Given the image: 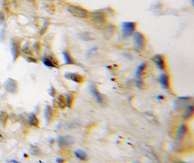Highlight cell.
I'll return each instance as SVG.
<instances>
[{
    "mask_svg": "<svg viewBox=\"0 0 194 163\" xmlns=\"http://www.w3.org/2000/svg\"><path fill=\"white\" fill-rule=\"evenodd\" d=\"M90 21L96 26H103L107 21V16L103 12H93L88 15Z\"/></svg>",
    "mask_w": 194,
    "mask_h": 163,
    "instance_id": "cell-1",
    "label": "cell"
},
{
    "mask_svg": "<svg viewBox=\"0 0 194 163\" xmlns=\"http://www.w3.org/2000/svg\"><path fill=\"white\" fill-rule=\"evenodd\" d=\"M66 9L68 12L77 18H87L88 17V15H89V12L84 8L81 7L71 4V5H68Z\"/></svg>",
    "mask_w": 194,
    "mask_h": 163,
    "instance_id": "cell-2",
    "label": "cell"
},
{
    "mask_svg": "<svg viewBox=\"0 0 194 163\" xmlns=\"http://www.w3.org/2000/svg\"><path fill=\"white\" fill-rule=\"evenodd\" d=\"M137 24L134 22H125L122 24L121 35L124 38H128L135 32Z\"/></svg>",
    "mask_w": 194,
    "mask_h": 163,
    "instance_id": "cell-3",
    "label": "cell"
},
{
    "mask_svg": "<svg viewBox=\"0 0 194 163\" xmlns=\"http://www.w3.org/2000/svg\"><path fill=\"white\" fill-rule=\"evenodd\" d=\"M133 35L135 47L138 49H143L146 43L144 35L140 32H135Z\"/></svg>",
    "mask_w": 194,
    "mask_h": 163,
    "instance_id": "cell-4",
    "label": "cell"
},
{
    "mask_svg": "<svg viewBox=\"0 0 194 163\" xmlns=\"http://www.w3.org/2000/svg\"><path fill=\"white\" fill-rule=\"evenodd\" d=\"M4 88L7 92L11 94H15L18 91V84L15 80L8 79L4 84Z\"/></svg>",
    "mask_w": 194,
    "mask_h": 163,
    "instance_id": "cell-5",
    "label": "cell"
},
{
    "mask_svg": "<svg viewBox=\"0 0 194 163\" xmlns=\"http://www.w3.org/2000/svg\"><path fill=\"white\" fill-rule=\"evenodd\" d=\"M152 60L155 63L156 67L161 70H164L166 68V62H165L164 57L160 54H156L152 57Z\"/></svg>",
    "mask_w": 194,
    "mask_h": 163,
    "instance_id": "cell-6",
    "label": "cell"
},
{
    "mask_svg": "<svg viewBox=\"0 0 194 163\" xmlns=\"http://www.w3.org/2000/svg\"><path fill=\"white\" fill-rule=\"evenodd\" d=\"M65 77H66L67 79L70 80V81H72L73 82H76V83H82L84 81L83 76H81L80 74H78V73H66V74L65 75Z\"/></svg>",
    "mask_w": 194,
    "mask_h": 163,
    "instance_id": "cell-7",
    "label": "cell"
},
{
    "mask_svg": "<svg viewBox=\"0 0 194 163\" xmlns=\"http://www.w3.org/2000/svg\"><path fill=\"white\" fill-rule=\"evenodd\" d=\"M21 53L20 50V43L18 41H13V44H12V54H13V59L16 60L18 57Z\"/></svg>",
    "mask_w": 194,
    "mask_h": 163,
    "instance_id": "cell-8",
    "label": "cell"
},
{
    "mask_svg": "<svg viewBox=\"0 0 194 163\" xmlns=\"http://www.w3.org/2000/svg\"><path fill=\"white\" fill-rule=\"evenodd\" d=\"M158 81L164 89H169V87H170V79H169L168 75L165 74V73L160 75L159 77H158Z\"/></svg>",
    "mask_w": 194,
    "mask_h": 163,
    "instance_id": "cell-9",
    "label": "cell"
},
{
    "mask_svg": "<svg viewBox=\"0 0 194 163\" xmlns=\"http://www.w3.org/2000/svg\"><path fill=\"white\" fill-rule=\"evenodd\" d=\"M187 131H188V127H187L186 125L182 124L181 126L179 127V128L178 130V132H177V135H176V139L179 141H181L184 138V136H185V134H186Z\"/></svg>",
    "mask_w": 194,
    "mask_h": 163,
    "instance_id": "cell-10",
    "label": "cell"
},
{
    "mask_svg": "<svg viewBox=\"0 0 194 163\" xmlns=\"http://www.w3.org/2000/svg\"><path fill=\"white\" fill-rule=\"evenodd\" d=\"M43 63L44 65L47 66L49 68H58V62L56 61V59H53L51 57H45L43 60Z\"/></svg>",
    "mask_w": 194,
    "mask_h": 163,
    "instance_id": "cell-11",
    "label": "cell"
},
{
    "mask_svg": "<svg viewBox=\"0 0 194 163\" xmlns=\"http://www.w3.org/2000/svg\"><path fill=\"white\" fill-rule=\"evenodd\" d=\"M193 115V104H189V105L185 109L183 114V118L184 120L189 119Z\"/></svg>",
    "mask_w": 194,
    "mask_h": 163,
    "instance_id": "cell-12",
    "label": "cell"
},
{
    "mask_svg": "<svg viewBox=\"0 0 194 163\" xmlns=\"http://www.w3.org/2000/svg\"><path fill=\"white\" fill-rule=\"evenodd\" d=\"M91 92L92 94H93V96H94V97L95 98V99H96L97 101H98V103H100V104H102L103 101V96H102L101 94L98 91V89H97V88L95 87V86H91Z\"/></svg>",
    "mask_w": 194,
    "mask_h": 163,
    "instance_id": "cell-13",
    "label": "cell"
},
{
    "mask_svg": "<svg viewBox=\"0 0 194 163\" xmlns=\"http://www.w3.org/2000/svg\"><path fill=\"white\" fill-rule=\"evenodd\" d=\"M63 57L65 59V64L66 65H74L76 64V62L73 59V58L71 56V54H69V52L67 51H65L63 52Z\"/></svg>",
    "mask_w": 194,
    "mask_h": 163,
    "instance_id": "cell-14",
    "label": "cell"
},
{
    "mask_svg": "<svg viewBox=\"0 0 194 163\" xmlns=\"http://www.w3.org/2000/svg\"><path fill=\"white\" fill-rule=\"evenodd\" d=\"M28 123L30 126H34V127H38L39 126V120L36 117V115L31 114L28 117Z\"/></svg>",
    "mask_w": 194,
    "mask_h": 163,
    "instance_id": "cell-15",
    "label": "cell"
},
{
    "mask_svg": "<svg viewBox=\"0 0 194 163\" xmlns=\"http://www.w3.org/2000/svg\"><path fill=\"white\" fill-rule=\"evenodd\" d=\"M53 109H52V107H50V106L47 105L44 110V117H45V119H46V120L47 121V122H50V121L51 120L52 117H53Z\"/></svg>",
    "mask_w": 194,
    "mask_h": 163,
    "instance_id": "cell-16",
    "label": "cell"
},
{
    "mask_svg": "<svg viewBox=\"0 0 194 163\" xmlns=\"http://www.w3.org/2000/svg\"><path fill=\"white\" fill-rule=\"evenodd\" d=\"M57 104H58V107L62 108V109L67 107L66 96L63 95H60L58 96V99H57Z\"/></svg>",
    "mask_w": 194,
    "mask_h": 163,
    "instance_id": "cell-17",
    "label": "cell"
},
{
    "mask_svg": "<svg viewBox=\"0 0 194 163\" xmlns=\"http://www.w3.org/2000/svg\"><path fill=\"white\" fill-rule=\"evenodd\" d=\"M146 67H147L146 62L142 63V64L139 66V67L138 68V70H136V73H135V76H136L137 78L140 79V78L141 77L142 75H143V72H144L145 68Z\"/></svg>",
    "mask_w": 194,
    "mask_h": 163,
    "instance_id": "cell-18",
    "label": "cell"
},
{
    "mask_svg": "<svg viewBox=\"0 0 194 163\" xmlns=\"http://www.w3.org/2000/svg\"><path fill=\"white\" fill-rule=\"evenodd\" d=\"M9 115L8 114L4 111H0V124L2 126H5L7 121Z\"/></svg>",
    "mask_w": 194,
    "mask_h": 163,
    "instance_id": "cell-19",
    "label": "cell"
},
{
    "mask_svg": "<svg viewBox=\"0 0 194 163\" xmlns=\"http://www.w3.org/2000/svg\"><path fill=\"white\" fill-rule=\"evenodd\" d=\"M74 154L76 157L78 158L79 159H81V160L86 161L87 159V154L81 150H76V152H74Z\"/></svg>",
    "mask_w": 194,
    "mask_h": 163,
    "instance_id": "cell-20",
    "label": "cell"
},
{
    "mask_svg": "<svg viewBox=\"0 0 194 163\" xmlns=\"http://www.w3.org/2000/svg\"><path fill=\"white\" fill-rule=\"evenodd\" d=\"M66 99L67 102V107H70L71 105H72L73 96H72V94H67L66 96Z\"/></svg>",
    "mask_w": 194,
    "mask_h": 163,
    "instance_id": "cell-21",
    "label": "cell"
},
{
    "mask_svg": "<svg viewBox=\"0 0 194 163\" xmlns=\"http://www.w3.org/2000/svg\"><path fill=\"white\" fill-rule=\"evenodd\" d=\"M31 153L33 155H38L40 154V149L36 146H31Z\"/></svg>",
    "mask_w": 194,
    "mask_h": 163,
    "instance_id": "cell-22",
    "label": "cell"
},
{
    "mask_svg": "<svg viewBox=\"0 0 194 163\" xmlns=\"http://www.w3.org/2000/svg\"><path fill=\"white\" fill-rule=\"evenodd\" d=\"M56 94V90L55 89V88L53 86H51L50 88V95L52 96H55V95Z\"/></svg>",
    "mask_w": 194,
    "mask_h": 163,
    "instance_id": "cell-23",
    "label": "cell"
},
{
    "mask_svg": "<svg viewBox=\"0 0 194 163\" xmlns=\"http://www.w3.org/2000/svg\"><path fill=\"white\" fill-rule=\"evenodd\" d=\"M4 15L2 12H0V25L2 24L4 21Z\"/></svg>",
    "mask_w": 194,
    "mask_h": 163,
    "instance_id": "cell-24",
    "label": "cell"
},
{
    "mask_svg": "<svg viewBox=\"0 0 194 163\" xmlns=\"http://www.w3.org/2000/svg\"><path fill=\"white\" fill-rule=\"evenodd\" d=\"M47 27H48V23H44V26H43L42 28H41V34H44V32L46 31V29L47 28Z\"/></svg>",
    "mask_w": 194,
    "mask_h": 163,
    "instance_id": "cell-25",
    "label": "cell"
},
{
    "mask_svg": "<svg viewBox=\"0 0 194 163\" xmlns=\"http://www.w3.org/2000/svg\"><path fill=\"white\" fill-rule=\"evenodd\" d=\"M27 60L30 62H36V60L33 57H27Z\"/></svg>",
    "mask_w": 194,
    "mask_h": 163,
    "instance_id": "cell-26",
    "label": "cell"
},
{
    "mask_svg": "<svg viewBox=\"0 0 194 163\" xmlns=\"http://www.w3.org/2000/svg\"><path fill=\"white\" fill-rule=\"evenodd\" d=\"M57 162H65V160L63 159H61V158H58V159H56Z\"/></svg>",
    "mask_w": 194,
    "mask_h": 163,
    "instance_id": "cell-27",
    "label": "cell"
},
{
    "mask_svg": "<svg viewBox=\"0 0 194 163\" xmlns=\"http://www.w3.org/2000/svg\"><path fill=\"white\" fill-rule=\"evenodd\" d=\"M164 98V96H162V95H159L158 96V99H163Z\"/></svg>",
    "mask_w": 194,
    "mask_h": 163,
    "instance_id": "cell-28",
    "label": "cell"
},
{
    "mask_svg": "<svg viewBox=\"0 0 194 163\" xmlns=\"http://www.w3.org/2000/svg\"><path fill=\"white\" fill-rule=\"evenodd\" d=\"M27 1H34V0H27Z\"/></svg>",
    "mask_w": 194,
    "mask_h": 163,
    "instance_id": "cell-29",
    "label": "cell"
}]
</instances>
